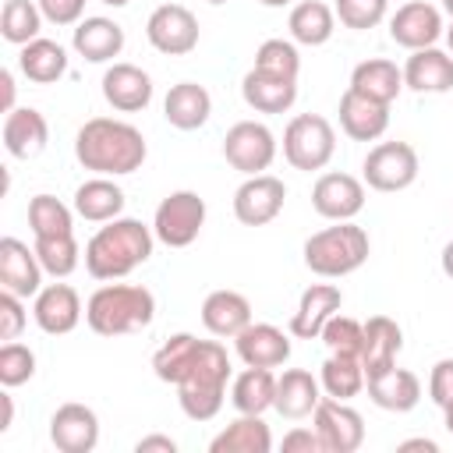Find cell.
Segmentation results:
<instances>
[{
  "label": "cell",
  "mask_w": 453,
  "mask_h": 453,
  "mask_svg": "<svg viewBox=\"0 0 453 453\" xmlns=\"http://www.w3.org/2000/svg\"><path fill=\"white\" fill-rule=\"evenodd\" d=\"M74 156L85 170H96L103 177H120V173H134L145 163L149 145L134 124L113 117H92L74 134Z\"/></svg>",
  "instance_id": "6da1fadb"
},
{
  "label": "cell",
  "mask_w": 453,
  "mask_h": 453,
  "mask_svg": "<svg viewBox=\"0 0 453 453\" xmlns=\"http://www.w3.org/2000/svg\"><path fill=\"white\" fill-rule=\"evenodd\" d=\"M152 226L131 216H117L99 226L85 244V269L92 280H120L152 255Z\"/></svg>",
  "instance_id": "7a4b0ae2"
},
{
  "label": "cell",
  "mask_w": 453,
  "mask_h": 453,
  "mask_svg": "<svg viewBox=\"0 0 453 453\" xmlns=\"http://www.w3.org/2000/svg\"><path fill=\"white\" fill-rule=\"evenodd\" d=\"M226 379H230V357L223 350L219 340H198V350L184 372V379L177 382V403L191 421H209L219 414L223 407V393H226Z\"/></svg>",
  "instance_id": "3957f363"
},
{
  "label": "cell",
  "mask_w": 453,
  "mask_h": 453,
  "mask_svg": "<svg viewBox=\"0 0 453 453\" xmlns=\"http://www.w3.org/2000/svg\"><path fill=\"white\" fill-rule=\"evenodd\" d=\"M156 319V297L134 283H103L85 301V322L99 336H124Z\"/></svg>",
  "instance_id": "277c9868"
},
{
  "label": "cell",
  "mask_w": 453,
  "mask_h": 453,
  "mask_svg": "<svg viewBox=\"0 0 453 453\" xmlns=\"http://www.w3.org/2000/svg\"><path fill=\"white\" fill-rule=\"evenodd\" d=\"M368 251H372L368 234L357 223L340 219L336 226H326L304 241V265L315 276L340 280V276H350L354 269H361L368 262Z\"/></svg>",
  "instance_id": "5b68a950"
},
{
  "label": "cell",
  "mask_w": 453,
  "mask_h": 453,
  "mask_svg": "<svg viewBox=\"0 0 453 453\" xmlns=\"http://www.w3.org/2000/svg\"><path fill=\"white\" fill-rule=\"evenodd\" d=\"M336 152V131L319 113H297L283 131V156L294 170H322Z\"/></svg>",
  "instance_id": "8992f818"
},
{
  "label": "cell",
  "mask_w": 453,
  "mask_h": 453,
  "mask_svg": "<svg viewBox=\"0 0 453 453\" xmlns=\"http://www.w3.org/2000/svg\"><path fill=\"white\" fill-rule=\"evenodd\" d=\"M205 226V198L198 191H173L156 205L152 234L166 248H188Z\"/></svg>",
  "instance_id": "52a82bcc"
},
{
  "label": "cell",
  "mask_w": 453,
  "mask_h": 453,
  "mask_svg": "<svg viewBox=\"0 0 453 453\" xmlns=\"http://www.w3.org/2000/svg\"><path fill=\"white\" fill-rule=\"evenodd\" d=\"M365 184L372 191H403L418 180V152L407 142H379L365 156Z\"/></svg>",
  "instance_id": "ba28073f"
},
{
  "label": "cell",
  "mask_w": 453,
  "mask_h": 453,
  "mask_svg": "<svg viewBox=\"0 0 453 453\" xmlns=\"http://www.w3.org/2000/svg\"><path fill=\"white\" fill-rule=\"evenodd\" d=\"M223 156L244 177H255L276 159V134L258 120H237L223 138Z\"/></svg>",
  "instance_id": "9c48e42d"
},
{
  "label": "cell",
  "mask_w": 453,
  "mask_h": 453,
  "mask_svg": "<svg viewBox=\"0 0 453 453\" xmlns=\"http://www.w3.org/2000/svg\"><path fill=\"white\" fill-rule=\"evenodd\" d=\"M145 35L152 50L166 57H184L198 46V18L184 4H159L145 21Z\"/></svg>",
  "instance_id": "30bf717a"
},
{
  "label": "cell",
  "mask_w": 453,
  "mask_h": 453,
  "mask_svg": "<svg viewBox=\"0 0 453 453\" xmlns=\"http://www.w3.org/2000/svg\"><path fill=\"white\" fill-rule=\"evenodd\" d=\"M311 421H315V432H319L326 453H354L365 442V418L347 400L322 396Z\"/></svg>",
  "instance_id": "8fae6325"
},
{
  "label": "cell",
  "mask_w": 453,
  "mask_h": 453,
  "mask_svg": "<svg viewBox=\"0 0 453 453\" xmlns=\"http://www.w3.org/2000/svg\"><path fill=\"white\" fill-rule=\"evenodd\" d=\"M287 188L273 173H255L234 191V216L244 226H265L283 212Z\"/></svg>",
  "instance_id": "7c38bea8"
},
{
  "label": "cell",
  "mask_w": 453,
  "mask_h": 453,
  "mask_svg": "<svg viewBox=\"0 0 453 453\" xmlns=\"http://www.w3.org/2000/svg\"><path fill=\"white\" fill-rule=\"evenodd\" d=\"M442 35V14L439 7L425 4V0H411V4H400L396 14L389 18V39L403 50H425V46H435Z\"/></svg>",
  "instance_id": "4fadbf2b"
},
{
  "label": "cell",
  "mask_w": 453,
  "mask_h": 453,
  "mask_svg": "<svg viewBox=\"0 0 453 453\" xmlns=\"http://www.w3.org/2000/svg\"><path fill=\"white\" fill-rule=\"evenodd\" d=\"M50 439L60 453H92L99 442V418L85 403H60L50 418Z\"/></svg>",
  "instance_id": "5bb4252c"
},
{
  "label": "cell",
  "mask_w": 453,
  "mask_h": 453,
  "mask_svg": "<svg viewBox=\"0 0 453 453\" xmlns=\"http://www.w3.org/2000/svg\"><path fill=\"white\" fill-rule=\"evenodd\" d=\"M311 205L322 219H354L365 209V184L350 173H322L311 188Z\"/></svg>",
  "instance_id": "9a60e30c"
},
{
  "label": "cell",
  "mask_w": 453,
  "mask_h": 453,
  "mask_svg": "<svg viewBox=\"0 0 453 453\" xmlns=\"http://www.w3.org/2000/svg\"><path fill=\"white\" fill-rule=\"evenodd\" d=\"M42 262L35 255V248H28L18 237H4L0 241V283L4 290L18 294V297H35L42 290Z\"/></svg>",
  "instance_id": "2e32d148"
},
{
  "label": "cell",
  "mask_w": 453,
  "mask_h": 453,
  "mask_svg": "<svg viewBox=\"0 0 453 453\" xmlns=\"http://www.w3.org/2000/svg\"><path fill=\"white\" fill-rule=\"evenodd\" d=\"M35 326L50 336H64L81 322V297L71 283H50L35 294Z\"/></svg>",
  "instance_id": "e0dca14e"
},
{
  "label": "cell",
  "mask_w": 453,
  "mask_h": 453,
  "mask_svg": "<svg viewBox=\"0 0 453 453\" xmlns=\"http://www.w3.org/2000/svg\"><path fill=\"white\" fill-rule=\"evenodd\" d=\"M237 357L251 368H280L290 357V340L273 322H251L234 336Z\"/></svg>",
  "instance_id": "ac0fdd59"
},
{
  "label": "cell",
  "mask_w": 453,
  "mask_h": 453,
  "mask_svg": "<svg viewBox=\"0 0 453 453\" xmlns=\"http://www.w3.org/2000/svg\"><path fill=\"white\" fill-rule=\"evenodd\" d=\"M340 127L354 142H375L389 127V103H379V99H368L347 88L340 96Z\"/></svg>",
  "instance_id": "d6986e66"
},
{
  "label": "cell",
  "mask_w": 453,
  "mask_h": 453,
  "mask_svg": "<svg viewBox=\"0 0 453 453\" xmlns=\"http://www.w3.org/2000/svg\"><path fill=\"white\" fill-rule=\"evenodd\" d=\"M103 99L120 113H138L152 103V78L138 64H113L103 74Z\"/></svg>",
  "instance_id": "ffe728a7"
},
{
  "label": "cell",
  "mask_w": 453,
  "mask_h": 453,
  "mask_svg": "<svg viewBox=\"0 0 453 453\" xmlns=\"http://www.w3.org/2000/svg\"><path fill=\"white\" fill-rule=\"evenodd\" d=\"M340 304H343L340 287H333V283H311L301 294L297 311L290 315V336H297V340H319L322 326L340 311Z\"/></svg>",
  "instance_id": "44dd1931"
},
{
  "label": "cell",
  "mask_w": 453,
  "mask_h": 453,
  "mask_svg": "<svg viewBox=\"0 0 453 453\" xmlns=\"http://www.w3.org/2000/svg\"><path fill=\"white\" fill-rule=\"evenodd\" d=\"M403 88H414V92H449L453 88V57L435 50V46H425V50H411L407 64H403Z\"/></svg>",
  "instance_id": "7402d4cb"
},
{
  "label": "cell",
  "mask_w": 453,
  "mask_h": 453,
  "mask_svg": "<svg viewBox=\"0 0 453 453\" xmlns=\"http://www.w3.org/2000/svg\"><path fill=\"white\" fill-rule=\"evenodd\" d=\"M50 142V124L39 110L32 106H14L7 117H4V149L14 156V159H32L46 149Z\"/></svg>",
  "instance_id": "603a6c76"
},
{
  "label": "cell",
  "mask_w": 453,
  "mask_h": 453,
  "mask_svg": "<svg viewBox=\"0 0 453 453\" xmlns=\"http://www.w3.org/2000/svg\"><path fill=\"white\" fill-rule=\"evenodd\" d=\"M322 400V382L304 372V368H287L283 375H276V400L273 407L290 418V421H301V418H311L315 407Z\"/></svg>",
  "instance_id": "cb8c5ba5"
},
{
  "label": "cell",
  "mask_w": 453,
  "mask_h": 453,
  "mask_svg": "<svg viewBox=\"0 0 453 453\" xmlns=\"http://www.w3.org/2000/svg\"><path fill=\"white\" fill-rule=\"evenodd\" d=\"M400 350H403V329L386 315H372L365 322V340H361L365 375H379V372L393 368Z\"/></svg>",
  "instance_id": "d4e9b609"
},
{
  "label": "cell",
  "mask_w": 453,
  "mask_h": 453,
  "mask_svg": "<svg viewBox=\"0 0 453 453\" xmlns=\"http://www.w3.org/2000/svg\"><path fill=\"white\" fill-rule=\"evenodd\" d=\"M368 396L375 407L393 411V414H407L418 407L421 400V379L407 368H386L379 375H368Z\"/></svg>",
  "instance_id": "484cf974"
},
{
  "label": "cell",
  "mask_w": 453,
  "mask_h": 453,
  "mask_svg": "<svg viewBox=\"0 0 453 453\" xmlns=\"http://www.w3.org/2000/svg\"><path fill=\"white\" fill-rule=\"evenodd\" d=\"M71 46L88 64H106V60L120 57V50H124V28L113 18H85V21H78V28L71 35Z\"/></svg>",
  "instance_id": "4316f807"
},
{
  "label": "cell",
  "mask_w": 453,
  "mask_h": 453,
  "mask_svg": "<svg viewBox=\"0 0 453 453\" xmlns=\"http://www.w3.org/2000/svg\"><path fill=\"white\" fill-rule=\"evenodd\" d=\"M202 326L212 336L234 340L244 326H251V304H248V297L237 294V290H212L202 301Z\"/></svg>",
  "instance_id": "83f0119b"
},
{
  "label": "cell",
  "mask_w": 453,
  "mask_h": 453,
  "mask_svg": "<svg viewBox=\"0 0 453 453\" xmlns=\"http://www.w3.org/2000/svg\"><path fill=\"white\" fill-rule=\"evenodd\" d=\"M241 96L258 113H287L297 99V78H276V74H262L251 67L241 78Z\"/></svg>",
  "instance_id": "f1b7e54d"
},
{
  "label": "cell",
  "mask_w": 453,
  "mask_h": 453,
  "mask_svg": "<svg viewBox=\"0 0 453 453\" xmlns=\"http://www.w3.org/2000/svg\"><path fill=\"white\" fill-rule=\"evenodd\" d=\"M212 113V96L205 92V85L198 81H177L166 99H163V117L177 127V131H195L209 120Z\"/></svg>",
  "instance_id": "f546056e"
},
{
  "label": "cell",
  "mask_w": 453,
  "mask_h": 453,
  "mask_svg": "<svg viewBox=\"0 0 453 453\" xmlns=\"http://www.w3.org/2000/svg\"><path fill=\"white\" fill-rule=\"evenodd\" d=\"M124 191L110 180V177H92V180H85V184H78V191H74V212L81 216V219H88V223H110V219H117L120 212H124Z\"/></svg>",
  "instance_id": "4dcf8cb0"
},
{
  "label": "cell",
  "mask_w": 453,
  "mask_h": 453,
  "mask_svg": "<svg viewBox=\"0 0 453 453\" xmlns=\"http://www.w3.org/2000/svg\"><path fill=\"white\" fill-rule=\"evenodd\" d=\"M209 449L212 453H269L273 432L262 421V414H241L209 442Z\"/></svg>",
  "instance_id": "1f68e13d"
},
{
  "label": "cell",
  "mask_w": 453,
  "mask_h": 453,
  "mask_svg": "<svg viewBox=\"0 0 453 453\" xmlns=\"http://www.w3.org/2000/svg\"><path fill=\"white\" fill-rule=\"evenodd\" d=\"M18 67H21V74H25L28 81H35V85H53L57 78L67 74V50H64L60 42H53V39H42V35H39V39H32V42L21 46Z\"/></svg>",
  "instance_id": "d6a6232c"
},
{
  "label": "cell",
  "mask_w": 453,
  "mask_h": 453,
  "mask_svg": "<svg viewBox=\"0 0 453 453\" xmlns=\"http://www.w3.org/2000/svg\"><path fill=\"white\" fill-rule=\"evenodd\" d=\"M350 88L368 96V99L393 103L400 96V88H403V71L386 57H372V60H361L350 71Z\"/></svg>",
  "instance_id": "836d02e7"
},
{
  "label": "cell",
  "mask_w": 453,
  "mask_h": 453,
  "mask_svg": "<svg viewBox=\"0 0 453 453\" xmlns=\"http://www.w3.org/2000/svg\"><path fill=\"white\" fill-rule=\"evenodd\" d=\"M287 28H290L294 42H301V46H322L336 32V11L329 4H322V0H301L290 11Z\"/></svg>",
  "instance_id": "e575fe53"
},
{
  "label": "cell",
  "mask_w": 453,
  "mask_h": 453,
  "mask_svg": "<svg viewBox=\"0 0 453 453\" xmlns=\"http://www.w3.org/2000/svg\"><path fill=\"white\" fill-rule=\"evenodd\" d=\"M273 400H276V375H273V368L244 365V372L230 386V403L237 407V414H262V411L273 407Z\"/></svg>",
  "instance_id": "d590c367"
},
{
  "label": "cell",
  "mask_w": 453,
  "mask_h": 453,
  "mask_svg": "<svg viewBox=\"0 0 453 453\" xmlns=\"http://www.w3.org/2000/svg\"><path fill=\"white\" fill-rule=\"evenodd\" d=\"M319 382H322L326 396H333V400H350V396H357V393L368 386V375H365V365H361L357 354H329V357L322 361Z\"/></svg>",
  "instance_id": "8d00e7d4"
},
{
  "label": "cell",
  "mask_w": 453,
  "mask_h": 453,
  "mask_svg": "<svg viewBox=\"0 0 453 453\" xmlns=\"http://www.w3.org/2000/svg\"><path fill=\"white\" fill-rule=\"evenodd\" d=\"M195 350H198V336H191V333H173V336L152 354V372H156V379L177 386V382L184 379V372H188Z\"/></svg>",
  "instance_id": "74e56055"
},
{
  "label": "cell",
  "mask_w": 453,
  "mask_h": 453,
  "mask_svg": "<svg viewBox=\"0 0 453 453\" xmlns=\"http://www.w3.org/2000/svg\"><path fill=\"white\" fill-rule=\"evenodd\" d=\"M42 28V11L35 0H7L4 14H0V35L14 46H25L32 39H39Z\"/></svg>",
  "instance_id": "f35d334b"
},
{
  "label": "cell",
  "mask_w": 453,
  "mask_h": 453,
  "mask_svg": "<svg viewBox=\"0 0 453 453\" xmlns=\"http://www.w3.org/2000/svg\"><path fill=\"white\" fill-rule=\"evenodd\" d=\"M28 226L35 237H60V234H74V216L60 198L35 195L28 202Z\"/></svg>",
  "instance_id": "ab89813d"
},
{
  "label": "cell",
  "mask_w": 453,
  "mask_h": 453,
  "mask_svg": "<svg viewBox=\"0 0 453 453\" xmlns=\"http://www.w3.org/2000/svg\"><path fill=\"white\" fill-rule=\"evenodd\" d=\"M35 255H39V262H42V269L50 273V276H57V280H64V276H71L74 269H78V262H81V248H78V241H74V234H60V237H35Z\"/></svg>",
  "instance_id": "60d3db41"
},
{
  "label": "cell",
  "mask_w": 453,
  "mask_h": 453,
  "mask_svg": "<svg viewBox=\"0 0 453 453\" xmlns=\"http://www.w3.org/2000/svg\"><path fill=\"white\" fill-rule=\"evenodd\" d=\"M255 71L276 74V78H297L301 71V53L290 39H265L255 50Z\"/></svg>",
  "instance_id": "b9f144b4"
},
{
  "label": "cell",
  "mask_w": 453,
  "mask_h": 453,
  "mask_svg": "<svg viewBox=\"0 0 453 453\" xmlns=\"http://www.w3.org/2000/svg\"><path fill=\"white\" fill-rule=\"evenodd\" d=\"M319 340L329 347V354H357V357H361L365 322H357V319H350V315H340V311H336V315L322 326Z\"/></svg>",
  "instance_id": "7bdbcfd3"
},
{
  "label": "cell",
  "mask_w": 453,
  "mask_h": 453,
  "mask_svg": "<svg viewBox=\"0 0 453 453\" xmlns=\"http://www.w3.org/2000/svg\"><path fill=\"white\" fill-rule=\"evenodd\" d=\"M32 375H35V354H32V347H25L18 340H7L0 347V382L7 389H14V386L28 382Z\"/></svg>",
  "instance_id": "ee69618b"
},
{
  "label": "cell",
  "mask_w": 453,
  "mask_h": 453,
  "mask_svg": "<svg viewBox=\"0 0 453 453\" xmlns=\"http://www.w3.org/2000/svg\"><path fill=\"white\" fill-rule=\"evenodd\" d=\"M386 7H389V0H336L333 11L347 28L365 32V28H375L386 18Z\"/></svg>",
  "instance_id": "f6af8a7d"
},
{
  "label": "cell",
  "mask_w": 453,
  "mask_h": 453,
  "mask_svg": "<svg viewBox=\"0 0 453 453\" xmlns=\"http://www.w3.org/2000/svg\"><path fill=\"white\" fill-rule=\"evenodd\" d=\"M21 329H25V304H21L18 294L4 290V294H0V340H4V343H7V340H18Z\"/></svg>",
  "instance_id": "bcb514c9"
},
{
  "label": "cell",
  "mask_w": 453,
  "mask_h": 453,
  "mask_svg": "<svg viewBox=\"0 0 453 453\" xmlns=\"http://www.w3.org/2000/svg\"><path fill=\"white\" fill-rule=\"evenodd\" d=\"M35 4H39L46 21H53V25H78L88 0H35Z\"/></svg>",
  "instance_id": "7dc6e473"
},
{
  "label": "cell",
  "mask_w": 453,
  "mask_h": 453,
  "mask_svg": "<svg viewBox=\"0 0 453 453\" xmlns=\"http://www.w3.org/2000/svg\"><path fill=\"white\" fill-rule=\"evenodd\" d=\"M428 396H432V403H439V407H446V403L453 400V357L435 361V368H432V375H428Z\"/></svg>",
  "instance_id": "c3c4849f"
},
{
  "label": "cell",
  "mask_w": 453,
  "mask_h": 453,
  "mask_svg": "<svg viewBox=\"0 0 453 453\" xmlns=\"http://www.w3.org/2000/svg\"><path fill=\"white\" fill-rule=\"evenodd\" d=\"M283 453H326L315 428H290L283 435Z\"/></svg>",
  "instance_id": "681fc988"
},
{
  "label": "cell",
  "mask_w": 453,
  "mask_h": 453,
  "mask_svg": "<svg viewBox=\"0 0 453 453\" xmlns=\"http://www.w3.org/2000/svg\"><path fill=\"white\" fill-rule=\"evenodd\" d=\"M138 453H152V449H163V453H177V442L170 439V435H145V439H138V446H134Z\"/></svg>",
  "instance_id": "f907efd6"
},
{
  "label": "cell",
  "mask_w": 453,
  "mask_h": 453,
  "mask_svg": "<svg viewBox=\"0 0 453 453\" xmlns=\"http://www.w3.org/2000/svg\"><path fill=\"white\" fill-rule=\"evenodd\" d=\"M0 92H4V103H0V110H4V113H11V110H14V74H11L7 67L0 71Z\"/></svg>",
  "instance_id": "816d5d0a"
},
{
  "label": "cell",
  "mask_w": 453,
  "mask_h": 453,
  "mask_svg": "<svg viewBox=\"0 0 453 453\" xmlns=\"http://www.w3.org/2000/svg\"><path fill=\"white\" fill-rule=\"evenodd\" d=\"M400 449L407 453V449H425V453H439V442H432V439H407V442H400Z\"/></svg>",
  "instance_id": "f5cc1de1"
},
{
  "label": "cell",
  "mask_w": 453,
  "mask_h": 453,
  "mask_svg": "<svg viewBox=\"0 0 453 453\" xmlns=\"http://www.w3.org/2000/svg\"><path fill=\"white\" fill-rule=\"evenodd\" d=\"M0 400H4V418H0V432H7V428H11V421H14V403H11V396H7V393H0Z\"/></svg>",
  "instance_id": "db71d44e"
},
{
  "label": "cell",
  "mask_w": 453,
  "mask_h": 453,
  "mask_svg": "<svg viewBox=\"0 0 453 453\" xmlns=\"http://www.w3.org/2000/svg\"><path fill=\"white\" fill-rule=\"evenodd\" d=\"M439 262H442V273H446V276L453 280V241H449V244L442 248V258H439Z\"/></svg>",
  "instance_id": "11a10c76"
},
{
  "label": "cell",
  "mask_w": 453,
  "mask_h": 453,
  "mask_svg": "<svg viewBox=\"0 0 453 453\" xmlns=\"http://www.w3.org/2000/svg\"><path fill=\"white\" fill-rule=\"evenodd\" d=\"M442 418H446V432L453 435V400H449V403L442 407Z\"/></svg>",
  "instance_id": "9f6ffc18"
},
{
  "label": "cell",
  "mask_w": 453,
  "mask_h": 453,
  "mask_svg": "<svg viewBox=\"0 0 453 453\" xmlns=\"http://www.w3.org/2000/svg\"><path fill=\"white\" fill-rule=\"evenodd\" d=\"M258 4H262V7H287L290 0H258Z\"/></svg>",
  "instance_id": "6f0895ef"
},
{
  "label": "cell",
  "mask_w": 453,
  "mask_h": 453,
  "mask_svg": "<svg viewBox=\"0 0 453 453\" xmlns=\"http://www.w3.org/2000/svg\"><path fill=\"white\" fill-rule=\"evenodd\" d=\"M99 4H106V7H127L131 0H99Z\"/></svg>",
  "instance_id": "680465c9"
},
{
  "label": "cell",
  "mask_w": 453,
  "mask_h": 453,
  "mask_svg": "<svg viewBox=\"0 0 453 453\" xmlns=\"http://www.w3.org/2000/svg\"><path fill=\"white\" fill-rule=\"evenodd\" d=\"M446 42H449V53H453V25L446 28Z\"/></svg>",
  "instance_id": "91938a15"
},
{
  "label": "cell",
  "mask_w": 453,
  "mask_h": 453,
  "mask_svg": "<svg viewBox=\"0 0 453 453\" xmlns=\"http://www.w3.org/2000/svg\"><path fill=\"white\" fill-rule=\"evenodd\" d=\"M442 7H446V14L453 18V0H442Z\"/></svg>",
  "instance_id": "94428289"
},
{
  "label": "cell",
  "mask_w": 453,
  "mask_h": 453,
  "mask_svg": "<svg viewBox=\"0 0 453 453\" xmlns=\"http://www.w3.org/2000/svg\"><path fill=\"white\" fill-rule=\"evenodd\" d=\"M209 4H226V0H209Z\"/></svg>",
  "instance_id": "6125c7cd"
}]
</instances>
